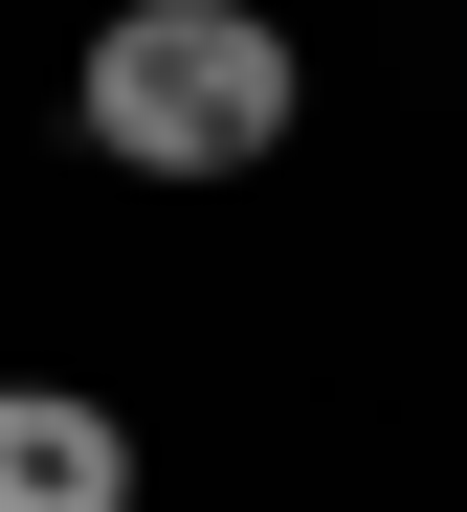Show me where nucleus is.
Masks as SVG:
<instances>
[{"label": "nucleus", "instance_id": "f257e3e1", "mask_svg": "<svg viewBox=\"0 0 467 512\" xmlns=\"http://www.w3.org/2000/svg\"><path fill=\"white\" fill-rule=\"evenodd\" d=\"M67 112H89L112 179H267L290 112H312V67H290L267 0H112L89 67H67Z\"/></svg>", "mask_w": 467, "mask_h": 512}, {"label": "nucleus", "instance_id": "f03ea898", "mask_svg": "<svg viewBox=\"0 0 467 512\" xmlns=\"http://www.w3.org/2000/svg\"><path fill=\"white\" fill-rule=\"evenodd\" d=\"M0 512H134V423L67 379H0Z\"/></svg>", "mask_w": 467, "mask_h": 512}]
</instances>
